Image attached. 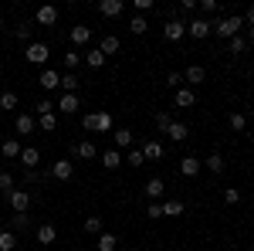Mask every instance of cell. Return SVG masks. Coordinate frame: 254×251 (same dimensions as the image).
I'll use <instances>...</instances> for the list:
<instances>
[{
  "instance_id": "52a82bcc",
  "label": "cell",
  "mask_w": 254,
  "mask_h": 251,
  "mask_svg": "<svg viewBox=\"0 0 254 251\" xmlns=\"http://www.w3.org/2000/svg\"><path fill=\"white\" fill-rule=\"evenodd\" d=\"M51 176L61 180V183H68V180L75 176V163H71V160H55V163H51Z\"/></svg>"
},
{
  "instance_id": "83f0119b",
  "label": "cell",
  "mask_w": 254,
  "mask_h": 251,
  "mask_svg": "<svg viewBox=\"0 0 254 251\" xmlns=\"http://www.w3.org/2000/svg\"><path fill=\"white\" fill-rule=\"evenodd\" d=\"M203 170H210V173H224V156L210 153L207 160H203Z\"/></svg>"
},
{
  "instance_id": "44dd1931",
  "label": "cell",
  "mask_w": 254,
  "mask_h": 251,
  "mask_svg": "<svg viewBox=\"0 0 254 251\" xmlns=\"http://www.w3.org/2000/svg\"><path fill=\"white\" fill-rule=\"evenodd\" d=\"M95 248H98V251H116V248H119V238H116L112 231H102V234L95 238Z\"/></svg>"
},
{
  "instance_id": "9f6ffc18",
  "label": "cell",
  "mask_w": 254,
  "mask_h": 251,
  "mask_svg": "<svg viewBox=\"0 0 254 251\" xmlns=\"http://www.w3.org/2000/svg\"><path fill=\"white\" fill-rule=\"evenodd\" d=\"M132 251H139V248H132Z\"/></svg>"
},
{
  "instance_id": "4dcf8cb0",
  "label": "cell",
  "mask_w": 254,
  "mask_h": 251,
  "mask_svg": "<svg viewBox=\"0 0 254 251\" xmlns=\"http://www.w3.org/2000/svg\"><path fill=\"white\" fill-rule=\"evenodd\" d=\"M85 65H88V68H102V65H105V55H102L98 48H88V51H85Z\"/></svg>"
},
{
  "instance_id": "e575fe53",
  "label": "cell",
  "mask_w": 254,
  "mask_h": 251,
  "mask_svg": "<svg viewBox=\"0 0 254 251\" xmlns=\"http://www.w3.org/2000/svg\"><path fill=\"white\" fill-rule=\"evenodd\" d=\"M129 31H132V34H146V31H149V20L142 17V14H136V17L129 20Z\"/></svg>"
},
{
  "instance_id": "ffe728a7",
  "label": "cell",
  "mask_w": 254,
  "mask_h": 251,
  "mask_svg": "<svg viewBox=\"0 0 254 251\" xmlns=\"http://www.w3.org/2000/svg\"><path fill=\"white\" fill-rule=\"evenodd\" d=\"M102 167H105V170H119V167H122V153H119L116 146H109V150L102 153Z\"/></svg>"
},
{
  "instance_id": "7dc6e473",
  "label": "cell",
  "mask_w": 254,
  "mask_h": 251,
  "mask_svg": "<svg viewBox=\"0 0 254 251\" xmlns=\"http://www.w3.org/2000/svg\"><path fill=\"white\" fill-rule=\"evenodd\" d=\"M224 204H231V207L241 204V190H237V187H227V190H224Z\"/></svg>"
},
{
  "instance_id": "ee69618b",
  "label": "cell",
  "mask_w": 254,
  "mask_h": 251,
  "mask_svg": "<svg viewBox=\"0 0 254 251\" xmlns=\"http://www.w3.org/2000/svg\"><path fill=\"white\" fill-rule=\"evenodd\" d=\"M10 190H14V176L7 170H0V193H10Z\"/></svg>"
},
{
  "instance_id": "cb8c5ba5",
  "label": "cell",
  "mask_w": 254,
  "mask_h": 251,
  "mask_svg": "<svg viewBox=\"0 0 254 251\" xmlns=\"http://www.w3.org/2000/svg\"><path fill=\"white\" fill-rule=\"evenodd\" d=\"M55 238H58V228H55L51 221L38 228V245H55Z\"/></svg>"
},
{
  "instance_id": "db71d44e",
  "label": "cell",
  "mask_w": 254,
  "mask_h": 251,
  "mask_svg": "<svg viewBox=\"0 0 254 251\" xmlns=\"http://www.w3.org/2000/svg\"><path fill=\"white\" fill-rule=\"evenodd\" d=\"M176 251H193V248H176Z\"/></svg>"
},
{
  "instance_id": "6da1fadb",
  "label": "cell",
  "mask_w": 254,
  "mask_h": 251,
  "mask_svg": "<svg viewBox=\"0 0 254 251\" xmlns=\"http://www.w3.org/2000/svg\"><path fill=\"white\" fill-rule=\"evenodd\" d=\"M210 27H214L217 38L231 41V38H237V34H241V27H244V17H217V20H210Z\"/></svg>"
},
{
  "instance_id": "5bb4252c",
  "label": "cell",
  "mask_w": 254,
  "mask_h": 251,
  "mask_svg": "<svg viewBox=\"0 0 254 251\" xmlns=\"http://www.w3.org/2000/svg\"><path fill=\"white\" fill-rule=\"evenodd\" d=\"M14 129H17L20 136H31L34 129H38V119L31 116V112H20V116L14 119Z\"/></svg>"
},
{
  "instance_id": "f6af8a7d",
  "label": "cell",
  "mask_w": 254,
  "mask_h": 251,
  "mask_svg": "<svg viewBox=\"0 0 254 251\" xmlns=\"http://www.w3.org/2000/svg\"><path fill=\"white\" fill-rule=\"evenodd\" d=\"M227 51H231V55H244V38H241V34L231 38V41H227Z\"/></svg>"
},
{
  "instance_id": "bcb514c9",
  "label": "cell",
  "mask_w": 254,
  "mask_h": 251,
  "mask_svg": "<svg viewBox=\"0 0 254 251\" xmlns=\"http://www.w3.org/2000/svg\"><path fill=\"white\" fill-rule=\"evenodd\" d=\"M156 126H159V133L166 136V129L173 126V116H170V112H159V116H156Z\"/></svg>"
},
{
  "instance_id": "4fadbf2b",
  "label": "cell",
  "mask_w": 254,
  "mask_h": 251,
  "mask_svg": "<svg viewBox=\"0 0 254 251\" xmlns=\"http://www.w3.org/2000/svg\"><path fill=\"white\" fill-rule=\"evenodd\" d=\"M200 170H203V160H196L193 153H190V156H183V160H180V173H183V176H190V180H193V176L200 173Z\"/></svg>"
},
{
  "instance_id": "277c9868",
  "label": "cell",
  "mask_w": 254,
  "mask_h": 251,
  "mask_svg": "<svg viewBox=\"0 0 254 251\" xmlns=\"http://www.w3.org/2000/svg\"><path fill=\"white\" fill-rule=\"evenodd\" d=\"M163 38L173 41V44H176V41H183V38H187V24H183L180 17H170L166 24H163Z\"/></svg>"
},
{
  "instance_id": "4316f807",
  "label": "cell",
  "mask_w": 254,
  "mask_h": 251,
  "mask_svg": "<svg viewBox=\"0 0 254 251\" xmlns=\"http://www.w3.org/2000/svg\"><path fill=\"white\" fill-rule=\"evenodd\" d=\"M166 136H170V139H173V143H183V139H187V136H190V129H187V126H183V122H176V119H173V126H170V129H166Z\"/></svg>"
},
{
  "instance_id": "60d3db41",
  "label": "cell",
  "mask_w": 254,
  "mask_h": 251,
  "mask_svg": "<svg viewBox=\"0 0 254 251\" xmlns=\"http://www.w3.org/2000/svg\"><path fill=\"white\" fill-rule=\"evenodd\" d=\"M163 85H166V88H173V92H176V88H183V72H170Z\"/></svg>"
},
{
  "instance_id": "8fae6325",
  "label": "cell",
  "mask_w": 254,
  "mask_h": 251,
  "mask_svg": "<svg viewBox=\"0 0 254 251\" xmlns=\"http://www.w3.org/2000/svg\"><path fill=\"white\" fill-rule=\"evenodd\" d=\"M163 190H166V183H163L159 176H153V180H146V187H142V193L149 197V204H159V200H163Z\"/></svg>"
},
{
  "instance_id": "f907efd6",
  "label": "cell",
  "mask_w": 254,
  "mask_h": 251,
  "mask_svg": "<svg viewBox=\"0 0 254 251\" xmlns=\"http://www.w3.org/2000/svg\"><path fill=\"white\" fill-rule=\"evenodd\" d=\"M136 10H139V14H146V10H153V0H136Z\"/></svg>"
},
{
  "instance_id": "d4e9b609",
  "label": "cell",
  "mask_w": 254,
  "mask_h": 251,
  "mask_svg": "<svg viewBox=\"0 0 254 251\" xmlns=\"http://www.w3.org/2000/svg\"><path fill=\"white\" fill-rule=\"evenodd\" d=\"M112 143H116V150H132V133L129 129H116L112 133Z\"/></svg>"
},
{
  "instance_id": "603a6c76",
  "label": "cell",
  "mask_w": 254,
  "mask_h": 251,
  "mask_svg": "<svg viewBox=\"0 0 254 251\" xmlns=\"http://www.w3.org/2000/svg\"><path fill=\"white\" fill-rule=\"evenodd\" d=\"M119 48H122V41H119L116 34H105V38L98 41V51H102V55H105V58H109V55H116Z\"/></svg>"
},
{
  "instance_id": "9a60e30c",
  "label": "cell",
  "mask_w": 254,
  "mask_h": 251,
  "mask_svg": "<svg viewBox=\"0 0 254 251\" xmlns=\"http://www.w3.org/2000/svg\"><path fill=\"white\" fill-rule=\"evenodd\" d=\"M203 78H207L203 65H187V72H183V82H187V88H196Z\"/></svg>"
},
{
  "instance_id": "f546056e",
  "label": "cell",
  "mask_w": 254,
  "mask_h": 251,
  "mask_svg": "<svg viewBox=\"0 0 254 251\" xmlns=\"http://www.w3.org/2000/svg\"><path fill=\"white\" fill-rule=\"evenodd\" d=\"M142 156H146V160H163V143L149 139V143L142 146Z\"/></svg>"
},
{
  "instance_id": "ab89813d",
  "label": "cell",
  "mask_w": 254,
  "mask_h": 251,
  "mask_svg": "<svg viewBox=\"0 0 254 251\" xmlns=\"http://www.w3.org/2000/svg\"><path fill=\"white\" fill-rule=\"evenodd\" d=\"M85 231L98 238V234H102V217H95V214H92V217H85Z\"/></svg>"
},
{
  "instance_id": "5b68a950",
  "label": "cell",
  "mask_w": 254,
  "mask_h": 251,
  "mask_svg": "<svg viewBox=\"0 0 254 251\" xmlns=\"http://www.w3.org/2000/svg\"><path fill=\"white\" fill-rule=\"evenodd\" d=\"M24 55H27V61H31V65H44V61L51 58V48H48V44H41V41H31Z\"/></svg>"
},
{
  "instance_id": "681fc988",
  "label": "cell",
  "mask_w": 254,
  "mask_h": 251,
  "mask_svg": "<svg viewBox=\"0 0 254 251\" xmlns=\"http://www.w3.org/2000/svg\"><path fill=\"white\" fill-rule=\"evenodd\" d=\"M146 217L159 221V217H163V204H149V207H146Z\"/></svg>"
},
{
  "instance_id": "8992f818",
  "label": "cell",
  "mask_w": 254,
  "mask_h": 251,
  "mask_svg": "<svg viewBox=\"0 0 254 251\" xmlns=\"http://www.w3.org/2000/svg\"><path fill=\"white\" fill-rule=\"evenodd\" d=\"M7 204H10L14 214H27V207H31V193L27 190H10L7 193Z\"/></svg>"
},
{
  "instance_id": "9c48e42d",
  "label": "cell",
  "mask_w": 254,
  "mask_h": 251,
  "mask_svg": "<svg viewBox=\"0 0 254 251\" xmlns=\"http://www.w3.org/2000/svg\"><path fill=\"white\" fill-rule=\"evenodd\" d=\"M38 85L44 88V92H55V88H61V72H55V68H44L38 78Z\"/></svg>"
},
{
  "instance_id": "7c38bea8",
  "label": "cell",
  "mask_w": 254,
  "mask_h": 251,
  "mask_svg": "<svg viewBox=\"0 0 254 251\" xmlns=\"http://www.w3.org/2000/svg\"><path fill=\"white\" fill-rule=\"evenodd\" d=\"M71 156H75V160H95L98 150H95V143H92V139H81V143L71 146Z\"/></svg>"
},
{
  "instance_id": "b9f144b4",
  "label": "cell",
  "mask_w": 254,
  "mask_h": 251,
  "mask_svg": "<svg viewBox=\"0 0 254 251\" xmlns=\"http://www.w3.org/2000/svg\"><path fill=\"white\" fill-rule=\"evenodd\" d=\"M48 112H55V102H51V98H41L38 105H34V116H48Z\"/></svg>"
},
{
  "instance_id": "30bf717a",
  "label": "cell",
  "mask_w": 254,
  "mask_h": 251,
  "mask_svg": "<svg viewBox=\"0 0 254 251\" xmlns=\"http://www.w3.org/2000/svg\"><path fill=\"white\" fill-rule=\"evenodd\" d=\"M173 105H176V109H193V105H196V92H193V88H187V85H183V88H176Z\"/></svg>"
},
{
  "instance_id": "816d5d0a",
  "label": "cell",
  "mask_w": 254,
  "mask_h": 251,
  "mask_svg": "<svg viewBox=\"0 0 254 251\" xmlns=\"http://www.w3.org/2000/svg\"><path fill=\"white\" fill-rule=\"evenodd\" d=\"M180 10H183V14H193V10H196V0H183V3H180Z\"/></svg>"
},
{
  "instance_id": "f1b7e54d",
  "label": "cell",
  "mask_w": 254,
  "mask_h": 251,
  "mask_svg": "<svg viewBox=\"0 0 254 251\" xmlns=\"http://www.w3.org/2000/svg\"><path fill=\"white\" fill-rule=\"evenodd\" d=\"M61 61H64V68H68V72H75V68L81 65V51H78V48H68Z\"/></svg>"
},
{
  "instance_id": "8d00e7d4",
  "label": "cell",
  "mask_w": 254,
  "mask_h": 251,
  "mask_svg": "<svg viewBox=\"0 0 254 251\" xmlns=\"http://www.w3.org/2000/svg\"><path fill=\"white\" fill-rule=\"evenodd\" d=\"M196 10H203L207 17H217V14H220V3H217V0H200Z\"/></svg>"
},
{
  "instance_id": "3957f363",
  "label": "cell",
  "mask_w": 254,
  "mask_h": 251,
  "mask_svg": "<svg viewBox=\"0 0 254 251\" xmlns=\"http://www.w3.org/2000/svg\"><path fill=\"white\" fill-rule=\"evenodd\" d=\"M187 34H190L193 41H203V38H210V34H214V27H210V20H207V17H190Z\"/></svg>"
},
{
  "instance_id": "74e56055",
  "label": "cell",
  "mask_w": 254,
  "mask_h": 251,
  "mask_svg": "<svg viewBox=\"0 0 254 251\" xmlns=\"http://www.w3.org/2000/svg\"><path fill=\"white\" fill-rule=\"evenodd\" d=\"M14 248H17L14 231H0V251H14Z\"/></svg>"
},
{
  "instance_id": "d6a6232c",
  "label": "cell",
  "mask_w": 254,
  "mask_h": 251,
  "mask_svg": "<svg viewBox=\"0 0 254 251\" xmlns=\"http://www.w3.org/2000/svg\"><path fill=\"white\" fill-rule=\"evenodd\" d=\"M27 224H31V217L27 214H10V231H27Z\"/></svg>"
},
{
  "instance_id": "f35d334b",
  "label": "cell",
  "mask_w": 254,
  "mask_h": 251,
  "mask_svg": "<svg viewBox=\"0 0 254 251\" xmlns=\"http://www.w3.org/2000/svg\"><path fill=\"white\" fill-rule=\"evenodd\" d=\"M122 163H129V167H142V163H146V156H142V150H136V146H132V150L126 153V160H122Z\"/></svg>"
},
{
  "instance_id": "c3c4849f",
  "label": "cell",
  "mask_w": 254,
  "mask_h": 251,
  "mask_svg": "<svg viewBox=\"0 0 254 251\" xmlns=\"http://www.w3.org/2000/svg\"><path fill=\"white\" fill-rule=\"evenodd\" d=\"M14 34H17V41H27V44H31V24H17Z\"/></svg>"
},
{
  "instance_id": "2e32d148",
  "label": "cell",
  "mask_w": 254,
  "mask_h": 251,
  "mask_svg": "<svg viewBox=\"0 0 254 251\" xmlns=\"http://www.w3.org/2000/svg\"><path fill=\"white\" fill-rule=\"evenodd\" d=\"M122 10H126V3H122V0H102V3H98V14H102V17H119V14H122Z\"/></svg>"
},
{
  "instance_id": "836d02e7",
  "label": "cell",
  "mask_w": 254,
  "mask_h": 251,
  "mask_svg": "<svg viewBox=\"0 0 254 251\" xmlns=\"http://www.w3.org/2000/svg\"><path fill=\"white\" fill-rule=\"evenodd\" d=\"M38 129H44V133H55V129H58V116H55V112L41 116V119H38Z\"/></svg>"
},
{
  "instance_id": "7402d4cb",
  "label": "cell",
  "mask_w": 254,
  "mask_h": 251,
  "mask_svg": "<svg viewBox=\"0 0 254 251\" xmlns=\"http://www.w3.org/2000/svg\"><path fill=\"white\" fill-rule=\"evenodd\" d=\"M61 88H64V95H78V88H81V78L75 75V72L61 75Z\"/></svg>"
},
{
  "instance_id": "7a4b0ae2",
  "label": "cell",
  "mask_w": 254,
  "mask_h": 251,
  "mask_svg": "<svg viewBox=\"0 0 254 251\" xmlns=\"http://www.w3.org/2000/svg\"><path fill=\"white\" fill-rule=\"evenodd\" d=\"M81 126H85L88 133H109L116 122H112L109 112H88V116H81Z\"/></svg>"
},
{
  "instance_id": "f5cc1de1",
  "label": "cell",
  "mask_w": 254,
  "mask_h": 251,
  "mask_svg": "<svg viewBox=\"0 0 254 251\" xmlns=\"http://www.w3.org/2000/svg\"><path fill=\"white\" fill-rule=\"evenodd\" d=\"M248 27H254V7H248Z\"/></svg>"
},
{
  "instance_id": "11a10c76",
  "label": "cell",
  "mask_w": 254,
  "mask_h": 251,
  "mask_svg": "<svg viewBox=\"0 0 254 251\" xmlns=\"http://www.w3.org/2000/svg\"><path fill=\"white\" fill-rule=\"evenodd\" d=\"M0 27H3V20H0Z\"/></svg>"
},
{
  "instance_id": "7bdbcfd3",
  "label": "cell",
  "mask_w": 254,
  "mask_h": 251,
  "mask_svg": "<svg viewBox=\"0 0 254 251\" xmlns=\"http://www.w3.org/2000/svg\"><path fill=\"white\" fill-rule=\"evenodd\" d=\"M0 109H17V95L14 92H0Z\"/></svg>"
},
{
  "instance_id": "1f68e13d",
  "label": "cell",
  "mask_w": 254,
  "mask_h": 251,
  "mask_svg": "<svg viewBox=\"0 0 254 251\" xmlns=\"http://www.w3.org/2000/svg\"><path fill=\"white\" fill-rule=\"evenodd\" d=\"M183 214V200H163V217H180Z\"/></svg>"
},
{
  "instance_id": "484cf974",
  "label": "cell",
  "mask_w": 254,
  "mask_h": 251,
  "mask_svg": "<svg viewBox=\"0 0 254 251\" xmlns=\"http://www.w3.org/2000/svg\"><path fill=\"white\" fill-rule=\"evenodd\" d=\"M92 41V31L85 27V24H78V27H71V44L78 48V44H88Z\"/></svg>"
},
{
  "instance_id": "d6986e66",
  "label": "cell",
  "mask_w": 254,
  "mask_h": 251,
  "mask_svg": "<svg viewBox=\"0 0 254 251\" xmlns=\"http://www.w3.org/2000/svg\"><path fill=\"white\" fill-rule=\"evenodd\" d=\"M20 150H24V146H20L17 139H3V143H0V156H3V160H20Z\"/></svg>"
},
{
  "instance_id": "d590c367",
  "label": "cell",
  "mask_w": 254,
  "mask_h": 251,
  "mask_svg": "<svg viewBox=\"0 0 254 251\" xmlns=\"http://www.w3.org/2000/svg\"><path fill=\"white\" fill-rule=\"evenodd\" d=\"M227 126H231L234 133H241V129L248 126V116H244V112H231V116H227Z\"/></svg>"
},
{
  "instance_id": "ba28073f",
  "label": "cell",
  "mask_w": 254,
  "mask_h": 251,
  "mask_svg": "<svg viewBox=\"0 0 254 251\" xmlns=\"http://www.w3.org/2000/svg\"><path fill=\"white\" fill-rule=\"evenodd\" d=\"M34 20H38L41 27H55V24H58V7H55V3H44V7H38Z\"/></svg>"
},
{
  "instance_id": "ac0fdd59",
  "label": "cell",
  "mask_w": 254,
  "mask_h": 251,
  "mask_svg": "<svg viewBox=\"0 0 254 251\" xmlns=\"http://www.w3.org/2000/svg\"><path fill=\"white\" fill-rule=\"evenodd\" d=\"M81 109V98L78 95H61L58 98V112H64V116H75Z\"/></svg>"
},
{
  "instance_id": "e0dca14e",
  "label": "cell",
  "mask_w": 254,
  "mask_h": 251,
  "mask_svg": "<svg viewBox=\"0 0 254 251\" xmlns=\"http://www.w3.org/2000/svg\"><path fill=\"white\" fill-rule=\"evenodd\" d=\"M20 163H24V170H34L41 163V150L38 146H24V150H20Z\"/></svg>"
}]
</instances>
